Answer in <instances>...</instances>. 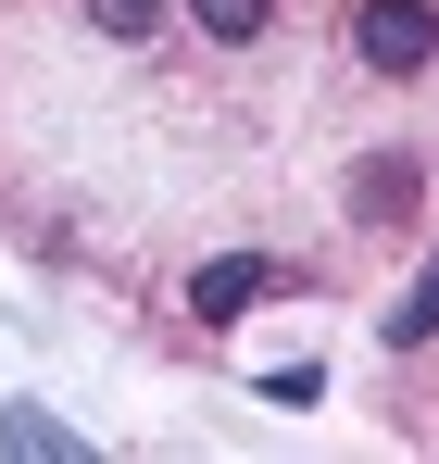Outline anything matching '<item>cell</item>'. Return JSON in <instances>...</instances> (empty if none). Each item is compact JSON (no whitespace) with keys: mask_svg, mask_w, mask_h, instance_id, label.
<instances>
[{"mask_svg":"<svg viewBox=\"0 0 439 464\" xmlns=\"http://www.w3.org/2000/svg\"><path fill=\"white\" fill-rule=\"evenodd\" d=\"M352 51H365L376 76H415L439 51V0H365V13H352Z\"/></svg>","mask_w":439,"mask_h":464,"instance_id":"cell-1","label":"cell"},{"mask_svg":"<svg viewBox=\"0 0 439 464\" xmlns=\"http://www.w3.org/2000/svg\"><path fill=\"white\" fill-rule=\"evenodd\" d=\"M277 289H289V276H277L264 251H226V264H201V276H189V314H201V326H239V314L277 302Z\"/></svg>","mask_w":439,"mask_h":464,"instance_id":"cell-2","label":"cell"},{"mask_svg":"<svg viewBox=\"0 0 439 464\" xmlns=\"http://www.w3.org/2000/svg\"><path fill=\"white\" fill-rule=\"evenodd\" d=\"M0 452H25V464H75L88 440H75L63 414H38V401H0Z\"/></svg>","mask_w":439,"mask_h":464,"instance_id":"cell-3","label":"cell"},{"mask_svg":"<svg viewBox=\"0 0 439 464\" xmlns=\"http://www.w3.org/2000/svg\"><path fill=\"white\" fill-rule=\"evenodd\" d=\"M352 214H365V227H402V214H415V163H402V151H376L365 176H352Z\"/></svg>","mask_w":439,"mask_h":464,"instance_id":"cell-4","label":"cell"},{"mask_svg":"<svg viewBox=\"0 0 439 464\" xmlns=\"http://www.w3.org/2000/svg\"><path fill=\"white\" fill-rule=\"evenodd\" d=\"M415 339H439V264L402 289V302H389V352H415Z\"/></svg>","mask_w":439,"mask_h":464,"instance_id":"cell-5","label":"cell"},{"mask_svg":"<svg viewBox=\"0 0 439 464\" xmlns=\"http://www.w3.org/2000/svg\"><path fill=\"white\" fill-rule=\"evenodd\" d=\"M201 25L239 51V38H264V25H277V0H201Z\"/></svg>","mask_w":439,"mask_h":464,"instance_id":"cell-6","label":"cell"},{"mask_svg":"<svg viewBox=\"0 0 439 464\" xmlns=\"http://www.w3.org/2000/svg\"><path fill=\"white\" fill-rule=\"evenodd\" d=\"M88 25H101V38H151V25H163V0H88Z\"/></svg>","mask_w":439,"mask_h":464,"instance_id":"cell-7","label":"cell"},{"mask_svg":"<svg viewBox=\"0 0 439 464\" xmlns=\"http://www.w3.org/2000/svg\"><path fill=\"white\" fill-rule=\"evenodd\" d=\"M264 401H277V414H301V401H327V377H314V364H277V377H264Z\"/></svg>","mask_w":439,"mask_h":464,"instance_id":"cell-8","label":"cell"}]
</instances>
